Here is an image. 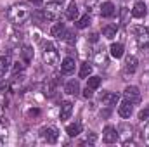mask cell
I'll list each match as a JSON object with an SVG mask.
<instances>
[{"label": "cell", "instance_id": "1", "mask_svg": "<svg viewBox=\"0 0 149 147\" xmlns=\"http://www.w3.org/2000/svg\"><path fill=\"white\" fill-rule=\"evenodd\" d=\"M61 9H63V2H49L45 9L37 10L33 14V17L37 19L38 23H50V21H54L59 16Z\"/></svg>", "mask_w": 149, "mask_h": 147}, {"label": "cell", "instance_id": "2", "mask_svg": "<svg viewBox=\"0 0 149 147\" xmlns=\"http://www.w3.org/2000/svg\"><path fill=\"white\" fill-rule=\"evenodd\" d=\"M30 16H31V10H30V7L26 3H14L7 10V17L14 24H23Z\"/></svg>", "mask_w": 149, "mask_h": 147}, {"label": "cell", "instance_id": "3", "mask_svg": "<svg viewBox=\"0 0 149 147\" xmlns=\"http://www.w3.org/2000/svg\"><path fill=\"white\" fill-rule=\"evenodd\" d=\"M43 61L47 64H50V66H54V64L59 62V52H57V49L50 42H47L43 45Z\"/></svg>", "mask_w": 149, "mask_h": 147}, {"label": "cell", "instance_id": "4", "mask_svg": "<svg viewBox=\"0 0 149 147\" xmlns=\"http://www.w3.org/2000/svg\"><path fill=\"white\" fill-rule=\"evenodd\" d=\"M132 33L137 38V43L141 47H148L149 45V28L148 26H139V28H134Z\"/></svg>", "mask_w": 149, "mask_h": 147}, {"label": "cell", "instance_id": "5", "mask_svg": "<svg viewBox=\"0 0 149 147\" xmlns=\"http://www.w3.org/2000/svg\"><path fill=\"white\" fill-rule=\"evenodd\" d=\"M40 135H42V139H43L45 142H49V144H56V142L59 140V132H57V128H54V126L42 128Z\"/></svg>", "mask_w": 149, "mask_h": 147}, {"label": "cell", "instance_id": "6", "mask_svg": "<svg viewBox=\"0 0 149 147\" xmlns=\"http://www.w3.org/2000/svg\"><path fill=\"white\" fill-rule=\"evenodd\" d=\"M123 95H125V99L128 101V102H132V104H139L141 102V92H139V88L137 87H127L125 88V92H123Z\"/></svg>", "mask_w": 149, "mask_h": 147}, {"label": "cell", "instance_id": "7", "mask_svg": "<svg viewBox=\"0 0 149 147\" xmlns=\"http://www.w3.org/2000/svg\"><path fill=\"white\" fill-rule=\"evenodd\" d=\"M118 101H120V95L114 94V92H104V94L101 95V102H102L106 107H113V106H116Z\"/></svg>", "mask_w": 149, "mask_h": 147}, {"label": "cell", "instance_id": "8", "mask_svg": "<svg viewBox=\"0 0 149 147\" xmlns=\"http://www.w3.org/2000/svg\"><path fill=\"white\" fill-rule=\"evenodd\" d=\"M102 140L106 144H114L118 140V130L114 126H106L104 132H102Z\"/></svg>", "mask_w": 149, "mask_h": 147}, {"label": "cell", "instance_id": "9", "mask_svg": "<svg viewBox=\"0 0 149 147\" xmlns=\"http://www.w3.org/2000/svg\"><path fill=\"white\" fill-rule=\"evenodd\" d=\"M132 112H134V106H132V102H128V101L125 99V101L120 104V107H118V114H120L121 118H130Z\"/></svg>", "mask_w": 149, "mask_h": 147}, {"label": "cell", "instance_id": "10", "mask_svg": "<svg viewBox=\"0 0 149 147\" xmlns=\"http://www.w3.org/2000/svg\"><path fill=\"white\" fill-rule=\"evenodd\" d=\"M71 112H73V104H71L70 101H64V102L61 104V112H59V118H61V121H66V119H70Z\"/></svg>", "mask_w": 149, "mask_h": 147}, {"label": "cell", "instance_id": "11", "mask_svg": "<svg viewBox=\"0 0 149 147\" xmlns=\"http://www.w3.org/2000/svg\"><path fill=\"white\" fill-rule=\"evenodd\" d=\"M146 12H148L146 3H144V2H135V5H134V9H132V16L137 17V19H141V17L146 16Z\"/></svg>", "mask_w": 149, "mask_h": 147}, {"label": "cell", "instance_id": "12", "mask_svg": "<svg viewBox=\"0 0 149 147\" xmlns=\"http://www.w3.org/2000/svg\"><path fill=\"white\" fill-rule=\"evenodd\" d=\"M123 139V144L127 146L128 144V139H132V128L128 125H121L120 126V132H118V139Z\"/></svg>", "mask_w": 149, "mask_h": 147}, {"label": "cell", "instance_id": "13", "mask_svg": "<svg viewBox=\"0 0 149 147\" xmlns=\"http://www.w3.org/2000/svg\"><path fill=\"white\" fill-rule=\"evenodd\" d=\"M61 71L63 74H71L74 71V59L73 57H66L61 64Z\"/></svg>", "mask_w": 149, "mask_h": 147}, {"label": "cell", "instance_id": "14", "mask_svg": "<svg viewBox=\"0 0 149 147\" xmlns=\"http://www.w3.org/2000/svg\"><path fill=\"white\" fill-rule=\"evenodd\" d=\"M114 12H116V9H114V5L111 2L102 3V7H101V16L102 17H111V16H114Z\"/></svg>", "mask_w": 149, "mask_h": 147}, {"label": "cell", "instance_id": "15", "mask_svg": "<svg viewBox=\"0 0 149 147\" xmlns=\"http://www.w3.org/2000/svg\"><path fill=\"white\" fill-rule=\"evenodd\" d=\"M64 92H66V94H70V95H78V92H80V83H78L76 80L68 81V83H66V87H64Z\"/></svg>", "mask_w": 149, "mask_h": 147}, {"label": "cell", "instance_id": "16", "mask_svg": "<svg viewBox=\"0 0 149 147\" xmlns=\"http://www.w3.org/2000/svg\"><path fill=\"white\" fill-rule=\"evenodd\" d=\"M135 69H137V57L128 55L127 61H125V71L127 73H135Z\"/></svg>", "mask_w": 149, "mask_h": 147}, {"label": "cell", "instance_id": "17", "mask_svg": "<svg viewBox=\"0 0 149 147\" xmlns=\"http://www.w3.org/2000/svg\"><path fill=\"white\" fill-rule=\"evenodd\" d=\"M9 68H10V59H9V55H2V57H0V78L5 76V73L9 71Z\"/></svg>", "mask_w": 149, "mask_h": 147}, {"label": "cell", "instance_id": "18", "mask_svg": "<svg viewBox=\"0 0 149 147\" xmlns=\"http://www.w3.org/2000/svg\"><path fill=\"white\" fill-rule=\"evenodd\" d=\"M64 24L63 23H56L52 28H50V35L52 37H56V38H61V37H64Z\"/></svg>", "mask_w": 149, "mask_h": 147}, {"label": "cell", "instance_id": "19", "mask_svg": "<svg viewBox=\"0 0 149 147\" xmlns=\"http://www.w3.org/2000/svg\"><path fill=\"white\" fill-rule=\"evenodd\" d=\"M66 17L71 19V21L78 19V5H76L74 2H71V3L68 5V9H66Z\"/></svg>", "mask_w": 149, "mask_h": 147}, {"label": "cell", "instance_id": "20", "mask_svg": "<svg viewBox=\"0 0 149 147\" xmlns=\"http://www.w3.org/2000/svg\"><path fill=\"white\" fill-rule=\"evenodd\" d=\"M21 57H23V61L28 64V62H31V59H33V47H30V45H24L23 47V50H21Z\"/></svg>", "mask_w": 149, "mask_h": 147}, {"label": "cell", "instance_id": "21", "mask_svg": "<svg viewBox=\"0 0 149 147\" xmlns=\"http://www.w3.org/2000/svg\"><path fill=\"white\" fill-rule=\"evenodd\" d=\"M109 52H111V55L114 59L123 57V45L121 43H113L111 47H109Z\"/></svg>", "mask_w": 149, "mask_h": 147}, {"label": "cell", "instance_id": "22", "mask_svg": "<svg viewBox=\"0 0 149 147\" xmlns=\"http://www.w3.org/2000/svg\"><path fill=\"white\" fill-rule=\"evenodd\" d=\"M94 61H95V64H97V66H101V68L108 64V57H106V52H104V49H102V50H99V52L95 54Z\"/></svg>", "mask_w": 149, "mask_h": 147}, {"label": "cell", "instance_id": "23", "mask_svg": "<svg viewBox=\"0 0 149 147\" xmlns=\"http://www.w3.org/2000/svg\"><path fill=\"white\" fill-rule=\"evenodd\" d=\"M66 133H68L70 137H76V135H80V133H81V125H80V123H73V125H70V126L66 128Z\"/></svg>", "mask_w": 149, "mask_h": 147}, {"label": "cell", "instance_id": "24", "mask_svg": "<svg viewBox=\"0 0 149 147\" xmlns=\"http://www.w3.org/2000/svg\"><path fill=\"white\" fill-rule=\"evenodd\" d=\"M102 35H104L106 38H109V40L114 38L116 37V26H109V24L104 26V28H102Z\"/></svg>", "mask_w": 149, "mask_h": 147}, {"label": "cell", "instance_id": "25", "mask_svg": "<svg viewBox=\"0 0 149 147\" xmlns=\"http://www.w3.org/2000/svg\"><path fill=\"white\" fill-rule=\"evenodd\" d=\"M99 85H101V78H99V76H92V78H88V83H87L88 88L95 90V88H99Z\"/></svg>", "mask_w": 149, "mask_h": 147}, {"label": "cell", "instance_id": "26", "mask_svg": "<svg viewBox=\"0 0 149 147\" xmlns=\"http://www.w3.org/2000/svg\"><path fill=\"white\" fill-rule=\"evenodd\" d=\"M90 73H92V66L88 62H83L81 64V69H80V78H87Z\"/></svg>", "mask_w": 149, "mask_h": 147}, {"label": "cell", "instance_id": "27", "mask_svg": "<svg viewBox=\"0 0 149 147\" xmlns=\"http://www.w3.org/2000/svg\"><path fill=\"white\" fill-rule=\"evenodd\" d=\"M90 24V16L87 14V16H83V17H80L78 19V23H76V26L80 28V30H83V28H87Z\"/></svg>", "mask_w": 149, "mask_h": 147}, {"label": "cell", "instance_id": "28", "mask_svg": "<svg viewBox=\"0 0 149 147\" xmlns=\"http://www.w3.org/2000/svg\"><path fill=\"white\" fill-rule=\"evenodd\" d=\"M64 35H66L64 40H66L70 45H73L74 42H76V35H74V31H64Z\"/></svg>", "mask_w": 149, "mask_h": 147}, {"label": "cell", "instance_id": "29", "mask_svg": "<svg viewBox=\"0 0 149 147\" xmlns=\"http://www.w3.org/2000/svg\"><path fill=\"white\" fill-rule=\"evenodd\" d=\"M83 2H85V5H87V9H88V10L95 9V7H97V3H99V0H83Z\"/></svg>", "mask_w": 149, "mask_h": 147}, {"label": "cell", "instance_id": "30", "mask_svg": "<svg viewBox=\"0 0 149 147\" xmlns=\"http://www.w3.org/2000/svg\"><path fill=\"white\" fill-rule=\"evenodd\" d=\"M24 66H26V62H16V64L12 66V69H14V73H17V71H23Z\"/></svg>", "mask_w": 149, "mask_h": 147}, {"label": "cell", "instance_id": "31", "mask_svg": "<svg viewBox=\"0 0 149 147\" xmlns=\"http://www.w3.org/2000/svg\"><path fill=\"white\" fill-rule=\"evenodd\" d=\"M139 118H141V119H148L149 118V106L146 107V109H142L141 112H139Z\"/></svg>", "mask_w": 149, "mask_h": 147}, {"label": "cell", "instance_id": "32", "mask_svg": "<svg viewBox=\"0 0 149 147\" xmlns=\"http://www.w3.org/2000/svg\"><path fill=\"white\" fill-rule=\"evenodd\" d=\"M144 140H146V144L149 146V123L146 125V128H144Z\"/></svg>", "mask_w": 149, "mask_h": 147}, {"label": "cell", "instance_id": "33", "mask_svg": "<svg viewBox=\"0 0 149 147\" xmlns=\"http://www.w3.org/2000/svg\"><path fill=\"white\" fill-rule=\"evenodd\" d=\"M38 114H40V111L38 109H30L28 111V116H30V118H37Z\"/></svg>", "mask_w": 149, "mask_h": 147}, {"label": "cell", "instance_id": "34", "mask_svg": "<svg viewBox=\"0 0 149 147\" xmlns=\"http://www.w3.org/2000/svg\"><path fill=\"white\" fill-rule=\"evenodd\" d=\"M92 94H94V90H92V88H88V87H87V88H85V92H83V95H85L87 99H90V97H92Z\"/></svg>", "mask_w": 149, "mask_h": 147}, {"label": "cell", "instance_id": "35", "mask_svg": "<svg viewBox=\"0 0 149 147\" xmlns=\"http://www.w3.org/2000/svg\"><path fill=\"white\" fill-rule=\"evenodd\" d=\"M88 40H90L92 43H95V42L99 40V35H97V33H90V37H88Z\"/></svg>", "mask_w": 149, "mask_h": 147}, {"label": "cell", "instance_id": "36", "mask_svg": "<svg viewBox=\"0 0 149 147\" xmlns=\"http://www.w3.org/2000/svg\"><path fill=\"white\" fill-rule=\"evenodd\" d=\"M0 125H2V126H7V118L0 116Z\"/></svg>", "mask_w": 149, "mask_h": 147}, {"label": "cell", "instance_id": "37", "mask_svg": "<svg viewBox=\"0 0 149 147\" xmlns=\"http://www.w3.org/2000/svg\"><path fill=\"white\" fill-rule=\"evenodd\" d=\"M30 2H31L33 5H42V3H43V0H30Z\"/></svg>", "mask_w": 149, "mask_h": 147}, {"label": "cell", "instance_id": "38", "mask_svg": "<svg viewBox=\"0 0 149 147\" xmlns=\"http://www.w3.org/2000/svg\"><path fill=\"white\" fill-rule=\"evenodd\" d=\"M0 144H2V139H0Z\"/></svg>", "mask_w": 149, "mask_h": 147}]
</instances>
